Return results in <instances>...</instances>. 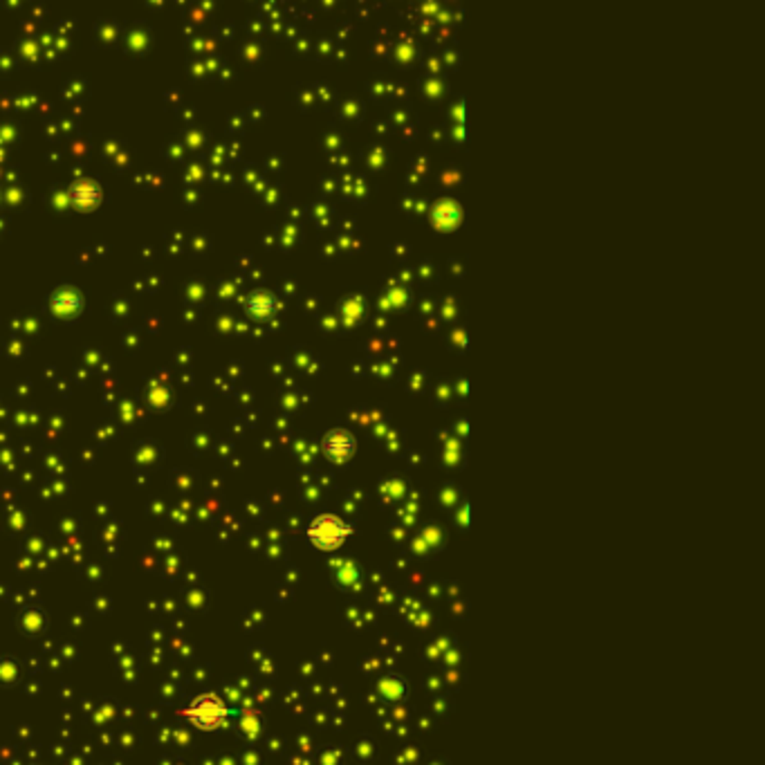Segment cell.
Segmentation results:
<instances>
[{"mask_svg": "<svg viewBox=\"0 0 765 765\" xmlns=\"http://www.w3.org/2000/svg\"><path fill=\"white\" fill-rule=\"evenodd\" d=\"M321 452H323V456H326L330 463L346 465L350 458L355 456V452H357V440L344 427L330 429L328 434L323 436V440H321Z\"/></svg>", "mask_w": 765, "mask_h": 765, "instance_id": "3957f363", "label": "cell"}, {"mask_svg": "<svg viewBox=\"0 0 765 765\" xmlns=\"http://www.w3.org/2000/svg\"><path fill=\"white\" fill-rule=\"evenodd\" d=\"M177 714L180 718H184L188 725L200 732H220L229 725L231 718L236 716V709L229 707L218 694L206 691V694L195 696L191 703L184 705Z\"/></svg>", "mask_w": 765, "mask_h": 765, "instance_id": "6da1fadb", "label": "cell"}, {"mask_svg": "<svg viewBox=\"0 0 765 765\" xmlns=\"http://www.w3.org/2000/svg\"><path fill=\"white\" fill-rule=\"evenodd\" d=\"M377 694L384 700H389V703H398V700H402L404 694H407V682L400 676L389 673V676H382L380 682H377Z\"/></svg>", "mask_w": 765, "mask_h": 765, "instance_id": "5b68a950", "label": "cell"}, {"mask_svg": "<svg viewBox=\"0 0 765 765\" xmlns=\"http://www.w3.org/2000/svg\"><path fill=\"white\" fill-rule=\"evenodd\" d=\"M276 308H278L276 299L272 294H265V292L249 296V301H247V310L251 317H256V319H269L276 312Z\"/></svg>", "mask_w": 765, "mask_h": 765, "instance_id": "8992f818", "label": "cell"}, {"mask_svg": "<svg viewBox=\"0 0 765 765\" xmlns=\"http://www.w3.org/2000/svg\"><path fill=\"white\" fill-rule=\"evenodd\" d=\"M353 534L355 525L337 514H330V512L312 516L308 527H305V539L319 552H337Z\"/></svg>", "mask_w": 765, "mask_h": 765, "instance_id": "7a4b0ae2", "label": "cell"}, {"mask_svg": "<svg viewBox=\"0 0 765 765\" xmlns=\"http://www.w3.org/2000/svg\"><path fill=\"white\" fill-rule=\"evenodd\" d=\"M50 308L54 314H59L61 319H72L84 310V296L77 290H61L59 294H54Z\"/></svg>", "mask_w": 765, "mask_h": 765, "instance_id": "277c9868", "label": "cell"}]
</instances>
